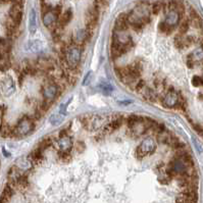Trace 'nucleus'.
<instances>
[{"label": "nucleus", "mask_w": 203, "mask_h": 203, "mask_svg": "<svg viewBox=\"0 0 203 203\" xmlns=\"http://www.w3.org/2000/svg\"><path fill=\"white\" fill-rule=\"evenodd\" d=\"M124 122V117L122 115H114L112 117V119L109 120V122L103 127V134L107 135V134H111L112 132L119 128Z\"/></svg>", "instance_id": "9"}, {"label": "nucleus", "mask_w": 203, "mask_h": 203, "mask_svg": "<svg viewBox=\"0 0 203 203\" xmlns=\"http://www.w3.org/2000/svg\"><path fill=\"white\" fill-rule=\"evenodd\" d=\"M156 148V142L154 141V139L152 138H146L143 141L140 143V145L137 148V155L138 157L143 158L145 156L151 155L155 152Z\"/></svg>", "instance_id": "3"}, {"label": "nucleus", "mask_w": 203, "mask_h": 203, "mask_svg": "<svg viewBox=\"0 0 203 203\" xmlns=\"http://www.w3.org/2000/svg\"><path fill=\"white\" fill-rule=\"evenodd\" d=\"M194 64H195V61H194L193 58L191 57V55L189 54L188 57H187V66H188L190 68H194Z\"/></svg>", "instance_id": "32"}, {"label": "nucleus", "mask_w": 203, "mask_h": 203, "mask_svg": "<svg viewBox=\"0 0 203 203\" xmlns=\"http://www.w3.org/2000/svg\"><path fill=\"white\" fill-rule=\"evenodd\" d=\"M60 87L56 83H49L43 88L42 94L43 97L45 98L46 101H51V100L55 99L60 93Z\"/></svg>", "instance_id": "7"}, {"label": "nucleus", "mask_w": 203, "mask_h": 203, "mask_svg": "<svg viewBox=\"0 0 203 203\" xmlns=\"http://www.w3.org/2000/svg\"><path fill=\"white\" fill-rule=\"evenodd\" d=\"M33 166V162L31 161V159L28 157H24V158H21V159L17 161V166L19 169H21V171H27V169H30L31 167Z\"/></svg>", "instance_id": "19"}, {"label": "nucleus", "mask_w": 203, "mask_h": 203, "mask_svg": "<svg viewBox=\"0 0 203 203\" xmlns=\"http://www.w3.org/2000/svg\"><path fill=\"white\" fill-rule=\"evenodd\" d=\"M190 23H191L192 26L196 29H202L203 28V24H202V21H201V19H200V17H197V19H190Z\"/></svg>", "instance_id": "29"}, {"label": "nucleus", "mask_w": 203, "mask_h": 203, "mask_svg": "<svg viewBox=\"0 0 203 203\" xmlns=\"http://www.w3.org/2000/svg\"><path fill=\"white\" fill-rule=\"evenodd\" d=\"M145 87H146V84H145V82L143 80H139V81H137V84H136V90L139 91L140 93L142 92V91L145 89Z\"/></svg>", "instance_id": "30"}, {"label": "nucleus", "mask_w": 203, "mask_h": 203, "mask_svg": "<svg viewBox=\"0 0 203 203\" xmlns=\"http://www.w3.org/2000/svg\"><path fill=\"white\" fill-rule=\"evenodd\" d=\"M193 127H194V129H195V131L197 132L199 135H203V128L201 126H200L199 124H195V125H193Z\"/></svg>", "instance_id": "34"}, {"label": "nucleus", "mask_w": 203, "mask_h": 203, "mask_svg": "<svg viewBox=\"0 0 203 203\" xmlns=\"http://www.w3.org/2000/svg\"><path fill=\"white\" fill-rule=\"evenodd\" d=\"M183 97L179 94V92L175 90L168 91L164 97L162 98V105L166 108H179V105L182 101Z\"/></svg>", "instance_id": "4"}, {"label": "nucleus", "mask_w": 203, "mask_h": 203, "mask_svg": "<svg viewBox=\"0 0 203 203\" xmlns=\"http://www.w3.org/2000/svg\"><path fill=\"white\" fill-rule=\"evenodd\" d=\"M190 19H185L184 22H183L182 24H180V27H179V30H180V35H184L186 34L187 32H188L189 28H190Z\"/></svg>", "instance_id": "25"}, {"label": "nucleus", "mask_w": 203, "mask_h": 203, "mask_svg": "<svg viewBox=\"0 0 203 203\" xmlns=\"http://www.w3.org/2000/svg\"><path fill=\"white\" fill-rule=\"evenodd\" d=\"M29 32L32 35H34L37 32L38 29V17H37V12L35 8H32L30 10V14H29Z\"/></svg>", "instance_id": "16"}, {"label": "nucleus", "mask_w": 203, "mask_h": 203, "mask_svg": "<svg viewBox=\"0 0 203 203\" xmlns=\"http://www.w3.org/2000/svg\"><path fill=\"white\" fill-rule=\"evenodd\" d=\"M56 144L59 149V152H70V150L73 148V140L68 135L59 137V139L56 141Z\"/></svg>", "instance_id": "13"}, {"label": "nucleus", "mask_w": 203, "mask_h": 203, "mask_svg": "<svg viewBox=\"0 0 203 203\" xmlns=\"http://www.w3.org/2000/svg\"><path fill=\"white\" fill-rule=\"evenodd\" d=\"M129 48H130L129 46H122L112 42V44H111V50H110L112 59L119 58L122 55H124L125 53H127L129 51Z\"/></svg>", "instance_id": "15"}, {"label": "nucleus", "mask_w": 203, "mask_h": 203, "mask_svg": "<svg viewBox=\"0 0 203 203\" xmlns=\"http://www.w3.org/2000/svg\"><path fill=\"white\" fill-rule=\"evenodd\" d=\"M129 14L127 13H120L115 21V30L117 31H127L129 28Z\"/></svg>", "instance_id": "14"}, {"label": "nucleus", "mask_w": 203, "mask_h": 203, "mask_svg": "<svg viewBox=\"0 0 203 203\" xmlns=\"http://www.w3.org/2000/svg\"><path fill=\"white\" fill-rule=\"evenodd\" d=\"M88 36H89V32L87 30H78L75 33V35H73V40H75L76 43L82 44L83 42H85L88 39Z\"/></svg>", "instance_id": "18"}, {"label": "nucleus", "mask_w": 203, "mask_h": 203, "mask_svg": "<svg viewBox=\"0 0 203 203\" xmlns=\"http://www.w3.org/2000/svg\"><path fill=\"white\" fill-rule=\"evenodd\" d=\"M52 145H53L52 139H51L50 137L45 138V139L42 140L41 143H40V145H39V149H40V150L43 151L44 149H47V148H49L50 146H52Z\"/></svg>", "instance_id": "24"}, {"label": "nucleus", "mask_w": 203, "mask_h": 203, "mask_svg": "<svg viewBox=\"0 0 203 203\" xmlns=\"http://www.w3.org/2000/svg\"><path fill=\"white\" fill-rule=\"evenodd\" d=\"M192 85L195 87H201L203 86V78L199 76H194L192 79Z\"/></svg>", "instance_id": "28"}, {"label": "nucleus", "mask_w": 203, "mask_h": 203, "mask_svg": "<svg viewBox=\"0 0 203 203\" xmlns=\"http://www.w3.org/2000/svg\"><path fill=\"white\" fill-rule=\"evenodd\" d=\"M168 171H171L173 176H183V175H186V173H188L189 167L182 159L175 158V159L169 163Z\"/></svg>", "instance_id": "5"}, {"label": "nucleus", "mask_w": 203, "mask_h": 203, "mask_svg": "<svg viewBox=\"0 0 203 203\" xmlns=\"http://www.w3.org/2000/svg\"><path fill=\"white\" fill-rule=\"evenodd\" d=\"M113 43H117L122 46H129L130 47V43L132 42V38L130 34L126 32V31H117L115 30L112 34Z\"/></svg>", "instance_id": "8"}, {"label": "nucleus", "mask_w": 203, "mask_h": 203, "mask_svg": "<svg viewBox=\"0 0 203 203\" xmlns=\"http://www.w3.org/2000/svg\"><path fill=\"white\" fill-rule=\"evenodd\" d=\"M29 158L31 159V161L33 163H39L42 159H43V155H42V150H40L39 148L36 149L35 151H33L30 155H29Z\"/></svg>", "instance_id": "20"}, {"label": "nucleus", "mask_w": 203, "mask_h": 203, "mask_svg": "<svg viewBox=\"0 0 203 203\" xmlns=\"http://www.w3.org/2000/svg\"><path fill=\"white\" fill-rule=\"evenodd\" d=\"M190 55H191V57L193 58V60L195 62L203 61V49L201 47L195 49V50H194Z\"/></svg>", "instance_id": "21"}, {"label": "nucleus", "mask_w": 203, "mask_h": 203, "mask_svg": "<svg viewBox=\"0 0 203 203\" xmlns=\"http://www.w3.org/2000/svg\"><path fill=\"white\" fill-rule=\"evenodd\" d=\"M63 119H64V117L62 114H53L50 117L49 122H50V124L53 125V126H57V125L61 124V122H63Z\"/></svg>", "instance_id": "23"}, {"label": "nucleus", "mask_w": 203, "mask_h": 203, "mask_svg": "<svg viewBox=\"0 0 203 203\" xmlns=\"http://www.w3.org/2000/svg\"><path fill=\"white\" fill-rule=\"evenodd\" d=\"M2 151H3V152H4V155H5L6 156V157H9V156H10V153L9 152H6V151H5V149H2Z\"/></svg>", "instance_id": "37"}, {"label": "nucleus", "mask_w": 203, "mask_h": 203, "mask_svg": "<svg viewBox=\"0 0 203 203\" xmlns=\"http://www.w3.org/2000/svg\"><path fill=\"white\" fill-rule=\"evenodd\" d=\"M59 157L62 160H68L71 158L70 152H59Z\"/></svg>", "instance_id": "33"}, {"label": "nucleus", "mask_w": 203, "mask_h": 203, "mask_svg": "<svg viewBox=\"0 0 203 203\" xmlns=\"http://www.w3.org/2000/svg\"><path fill=\"white\" fill-rule=\"evenodd\" d=\"M57 19H58V14L55 12L54 9H50V10H48V12H44L43 17H42L44 26L48 27V28L56 26Z\"/></svg>", "instance_id": "12"}, {"label": "nucleus", "mask_w": 203, "mask_h": 203, "mask_svg": "<svg viewBox=\"0 0 203 203\" xmlns=\"http://www.w3.org/2000/svg\"><path fill=\"white\" fill-rule=\"evenodd\" d=\"M82 57V50L79 46L71 45L66 48L64 53V58H66V64L70 70H75L78 68Z\"/></svg>", "instance_id": "1"}, {"label": "nucleus", "mask_w": 203, "mask_h": 203, "mask_svg": "<svg viewBox=\"0 0 203 203\" xmlns=\"http://www.w3.org/2000/svg\"><path fill=\"white\" fill-rule=\"evenodd\" d=\"M202 78H203V76H202Z\"/></svg>", "instance_id": "38"}, {"label": "nucleus", "mask_w": 203, "mask_h": 203, "mask_svg": "<svg viewBox=\"0 0 203 203\" xmlns=\"http://www.w3.org/2000/svg\"><path fill=\"white\" fill-rule=\"evenodd\" d=\"M34 128V122L31 119H29L28 117H24L23 119L19 120L17 126L14 127V136H17V137L27 136L30 133H32Z\"/></svg>", "instance_id": "2"}, {"label": "nucleus", "mask_w": 203, "mask_h": 203, "mask_svg": "<svg viewBox=\"0 0 203 203\" xmlns=\"http://www.w3.org/2000/svg\"><path fill=\"white\" fill-rule=\"evenodd\" d=\"M181 14L177 10H167V12L166 13V17H164V23L168 27H171V29H173L179 24Z\"/></svg>", "instance_id": "11"}, {"label": "nucleus", "mask_w": 203, "mask_h": 203, "mask_svg": "<svg viewBox=\"0 0 203 203\" xmlns=\"http://www.w3.org/2000/svg\"><path fill=\"white\" fill-rule=\"evenodd\" d=\"M192 141H193V143H194V145H195L196 149H197V150H198V152L201 153V152H202V148H201V146H200V144L198 143V142L196 141V140L194 139V138H192Z\"/></svg>", "instance_id": "35"}, {"label": "nucleus", "mask_w": 203, "mask_h": 203, "mask_svg": "<svg viewBox=\"0 0 203 203\" xmlns=\"http://www.w3.org/2000/svg\"><path fill=\"white\" fill-rule=\"evenodd\" d=\"M92 76H93L92 72H89L88 73H87L86 77L84 78L83 85H85V86H86V85H88L89 83H90V82H91V79H92Z\"/></svg>", "instance_id": "31"}, {"label": "nucleus", "mask_w": 203, "mask_h": 203, "mask_svg": "<svg viewBox=\"0 0 203 203\" xmlns=\"http://www.w3.org/2000/svg\"><path fill=\"white\" fill-rule=\"evenodd\" d=\"M158 30H159L161 33H163V34L169 35L171 33V31L173 30V29H171V27L167 26V24L164 23V22H161V23H159V24H158Z\"/></svg>", "instance_id": "26"}, {"label": "nucleus", "mask_w": 203, "mask_h": 203, "mask_svg": "<svg viewBox=\"0 0 203 203\" xmlns=\"http://www.w3.org/2000/svg\"><path fill=\"white\" fill-rule=\"evenodd\" d=\"M1 90L5 96H10L13 94L15 90V85L13 82V79L10 76H6L2 79L1 82Z\"/></svg>", "instance_id": "10"}, {"label": "nucleus", "mask_w": 203, "mask_h": 203, "mask_svg": "<svg viewBox=\"0 0 203 203\" xmlns=\"http://www.w3.org/2000/svg\"><path fill=\"white\" fill-rule=\"evenodd\" d=\"M40 107L43 109L44 111H46L47 109H49V107H50V105H49V102H48V101H44L43 103H42L41 105H40Z\"/></svg>", "instance_id": "36"}, {"label": "nucleus", "mask_w": 203, "mask_h": 203, "mask_svg": "<svg viewBox=\"0 0 203 203\" xmlns=\"http://www.w3.org/2000/svg\"><path fill=\"white\" fill-rule=\"evenodd\" d=\"M10 21L12 22L15 26H19L23 19V2H14L9 10Z\"/></svg>", "instance_id": "6"}, {"label": "nucleus", "mask_w": 203, "mask_h": 203, "mask_svg": "<svg viewBox=\"0 0 203 203\" xmlns=\"http://www.w3.org/2000/svg\"><path fill=\"white\" fill-rule=\"evenodd\" d=\"M99 88L101 89V91L104 93V94L108 95L109 93L112 91V87L110 86V84H108L107 82H101L99 85Z\"/></svg>", "instance_id": "27"}, {"label": "nucleus", "mask_w": 203, "mask_h": 203, "mask_svg": "<svg viewBox=\"0 0 203 203\" xmlns=\"http://www.w3.org/2000/svg\"><path fill=\"white\" fill-rule=\"evenodd\" d=\"M28 47L33 52H37V51H39L42 48V42L39 41V40H33V41L29 42Z\"/></svg>", "instance_id": "22"}, {"label": "nucleus", "mask_w": 203, "mask_h": 203, "mask_svg": "<svg viewBox=\"0 0 203 203\" xmlns=\"http://www.w3.org/2000/svg\"><path fill=\"white\" fill-rule=\"evenodd\" d=\"M72 17H73V10L71 9V8H68V9L66 10V12H64L61 14V17H60L59 22H58V24H59L58 27L62 28V27L66 26V24H68L71 22Z\"/></svg>", "instance_id": "17"}]
</instances>
